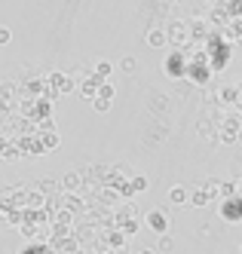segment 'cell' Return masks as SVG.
Returning a JSON list of instances; mask_svg holds the SVG:
<instances>
[{
	"mask_svg": "<svg viewBox=\"0 0 242 254\" xmlns=\"http://www.w3.org/2000/svg\"><path fill=\"white\" fill-rule=\"evenodd\" d=\"M165 199H169L172 205H187V202H190V196H187V187H184V184H175V187H169Z\"/></svg>",
	"mask_w": 242,
	"mask_h": 254,
	"instance_id": "obj_3",
	"label": "cell"
},
{
	"mask_svg": "<svg viewBox=\"0 0 242 254\" xmlns=\"http://www.w3.org/2000/svg\"><path fill=\"white\" fill-rule=\"evenodd\" d=\"M144 187H147L144 178H135V181H132V193H138V190H144Z\"/></svg>",
	"mask_w": 242,
	"mask_h": 254,
	"instance_id": "obj_16",
	"label": "cell"
},
{
	"mask_svg": "<svg viewBox=\"0 0 242 254\" xmlns=\"http://www.w3.org/2000/svg\"><path fill=\"white\" fill-rule=\"evenodd\" d=\"M92 111H95V114H107L110 111V101L107 98H95V101H92Z\"/></svg>",
	"mask_w": 242,
	"mask_h": 254,
	"instance_id": "obj_10",
	"label": "cell"
},
{
	"mask_svg": "<svg viewBox=\"0 0 242 254\" xmlns=\"http://www.w3.org/2000/svg\"><path fill=\"white\" fill-rule=\"evenodd\" d=\"M49 86H52L59 95H71L74 89H77V83H74L71 77H65V74H52V77H49Z\"/></svg>",
	"mask_w": 242,
	"mask_h": 254,
	"instance_id": "obj_2",
	"label": "cell"
},
{
	"mask_svg": "<svg viewBox=\"0 0 242 254\" xmlns=\"http://www.w3.org/2000/svg\"><path fill=\"white\" fill-rule=\"evenodd\" d=\"M147 46H151V49H165V43H169V34H165V31H147Z\"/></svg>",
	"mask_w": 242,
	"mask_h": 254,
	"instance_id": "obj_4",
	"label": "cell"
},
{
	"mask_svg": "<svg viewBox=\"0 0 242 254\" xmlns=\"http://www.w3.org/2000/svg\"><path fill=\"white\" fill-rule=\"evenodd\" d=\"M110 70H114V62H98V67H95V74L107 80V77H110Z\"/></svg>",
	"mask_w": 242,
	"mask_h": 254,
	"instance_id": "obj_11",
	"label": "cell"
},
{
	"mask_svg": "<svg viewBox=\"0 0 242 254\" xmlns=\"http://www.w3.org/2000/svg\"><path fill=\"white\" fill-rule=\"evenodd\" d=\"M123 230H126V236H135L141 227H138V221H126V227H123Z\"/></svg>",
	"mask_w": 242,
	"mask_h": 254,
	"instance_id": "obj_14",
	"label": "cell"
},
{
	"mask_svg": "<svg viewBox=\"0 0 242 254\" xmlns=\"http://www.w3.org/2000/svg\"><path fill=\"white\" fill-rule=\"evenodd\" d=\"M190 202H193V205H206V202H209V193H206V190H196Z\"/></svg>",
	"mask_w": 242,
	"mask_h": 254,
	"instance_id": "obj_12",
	"label": "cell"
},
{
	"mask_svg": "<svg viewBox=\"0 0 242 254\" xmlns=\"http://www.w3.org/2000/svg\"><path fill=\"white\" fill-rule=\"evenodd\" d=\"M114 95H117V89H114V83H107V80H101V86H98V98H107V101H114Z\"/></svg>",
	"mask_w": 242,
	"mask_h": 254,
	"instance_id": "obj_7",
	"label": "cell"
},
{
	"mask_svg": "<svg viewBox=\"0 0 242 254\" xmlns=\"http://www.w3.org/2000/svg\"><path fill=\"white\" fill-rule=\"evenodd\" d=\"M18 254H43V248H25V251H18Z\"/></svg>",
	"mask_w": 242,
	"mask_h": 254,
	"instance_id": "obj_19",
	"label": "cell"
},
{
	"mask_svg": "<svg viewBox=\"0 0 242 254\" xmlns=\"http://www.w3.org/2000/svg\"><path fill=\"white\" fill-rule=\"evenodd\" d=\"M9 40H12V31H9V28H3V25H0V46H6Z\"/></svg>",
	"mask_w": 242,
	"mask_h": 254,
	"instance_id": "obj_13",
	"label": "cell"
},
{
	"mask_svg": "<svg viewBox=\"0 0 242 254\" xmlns=\"http://www.w3.org/2000/svg\"><path fill=\"white\" fill-rule=\"evenodd\" d=\"M165 70H169V74H172V70H181V59H169V62H165Z\"/></svg>",
	"mask_w": 242,
	"mask_h": 254,
	"instance_id": "obj_15",
	"label": "cell"
},
{
	"mask_svg": "<svg viewBox=\"0 0 242 254\" xmlns=\"http://www.w3.org/2000/svg\"><path fill=\"white\" fill-rule=\"evenodd\" d=\"M239 98V89L236 86H224V89H221V101H227V104H233Z\"/></svg>",
	"mask_w": 242,
	"mask_h": 254,
	"instance_id": "obj_8",
	"label": "cell"
},
{
	"mask_svg": "<svg viewBox=\"0 0 242 254\" xmlns=\"http://www.w3.org/2000/svg\"><path fill=\"white\" fill-rule=\"evenodd\" d=\"M141 254H157V248H147V251H141Z\"/></svg>",
	"mask_w": 242,
	"mask_h": 254,
	"instance_id": "obj_20",
	"label": "cell"
},
{
	"mask_svg": "<svg viewBox=\"0 0 242 254\" xmlns=\"http://www.w3.org/2000/svg\"><path fill=\"white\" fill-rule=\"evenodd\" d=\"M221 141H224V144H236V141H239V126H236L233 120L224 126V132H221Z\"/></svg>",
	"mask_w": 242,
	"mask_h": 254,
	"instance_id": "obj_5",
	"label": "cell"
},
{
	"mask_svg": "<svg viewBox=\"0 0 242 254\" xmlns=\"http://www.w3.org/2000/svg\"><path fill=\"white\" fill-rule=\"evenodd\" d=\"M65 187H80V178H77V175H68V181H65Z\"/></svg>",
	"mask_w": 242,
	"mask_h": 254,
	"instance_id": "obj_17",
	"label": "cell"
},
{
	"mask_svg": "<svg viewBox=\"0 0 242 254\" xmlns=\"http://www.w3.org/2000/svg\"><path fill=\"white\" fill-rule=\"evenodd\" d=\"M123 242H126V239H123L120 233H114V236H110V245H123Z\"/></svg>",
	"mask_w": 242,
	"mask_h": 254,
	"instance_id": "obj_18",
	"label": "cell"
},
{
	"mask_svg": "<svg viewBox=\"0 0 242 254\" xmlns=\"http://www.w3.org/2000/svg\"><path fill=\"white\" fill-rule=\"evenodd\" d=\"M120 70H123V74H135V70H138V59L135 56H123L120 59Z\"/></svg>",
	"mask_w": 242,
	"mask_h": 254,
	"instance_id": "obj_6",
	"label": "cell"
},
{
	"mask_svg": "<svg viewBox=\"0 0 242 254\" xmlns=\"http://www.w3.org/2000/svg\"><path fill=\"white\" fill-rule=\"evenodd\" d=\"M172 248H175V239H172L169 233H162V236H160V245H157V251H172Z\"/></svg>",
	"mask_w": 242,
	"mask_h": 254,
	"instance_id": "obj_9",
	"label": "cell"
},
{
	"mask_svg": "<svg viewBox=\"0 0 242 254\" xmlns=\"http://www.w3.org/2000/svg\"><path fill=\"white\" fill-rule=\"evenodd\" d=\"M239 251H242V248H239Z\"/></svg>",
	"mask_w": 242,
	"mask_h": 254,
	"instance_id": "obj_21",
	"label": "cell"
},
{
	"mask_svg": "<svg viewBox=\"0 0 242 254\" xmlns=\"http://www.w3.org/2000/svg\"><path fill=\"white\" fill-rule=\"evenodd\" d=\"M147 227H151L154 233H169V217H165V211L162 208H157V211H147Z\"/></svg>",
	"mask_w": 242,
	"mask_h": 254,
	"instance_id": "obj_1",
	"label": "cell"
}]
</instances>
